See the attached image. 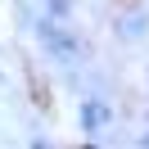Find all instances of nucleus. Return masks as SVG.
<instances>
[{
	"label": "nucleus",
	"instance_id": "f257e3e1",
	"mask_svg": "<svg viewBox=\"0 0 149 149\" xmlns=\"http://www.w3.org/2000/svg\"><path fill=\"white\" fill-rule=\"evenodd\" d=\"M36 41L45 45V54L54 59V63H63V68H72L77 59H81V41H77L72 27L59 23V18H41L36 23Z\"/></svg>",
	"mask_w": 149,
	"mask_h": 149
},
{
	"label": "nucleus",
	"instance_id": "f03ea898",
	"mask_svg": "<svg viewBox=\"0 0 149 149\" xmlns=\"http://www.w3.org/2000/svg\"><path fill=\"white\" fill-rule=\"evenodd\" d=\"M77 122H81V131H86V136H100V131L113 122V109H109L104 100H81V109H77Z\"/></svg>",
	"mask_w": 149,
	"mask_h": 149
},
{
	"label": "nucleus",
	"instance_id": "7ed1b4c3",
	"mask_svg": "<svg viewBox=\"0 0 149 149\" xmlns=\"http://www.w3.org/2000/svg\"><path fill=\"white\" fill-rule=\"evenodd\" d=\"M113 32H118V41H145V36H149V14H145V9L118 14V23H113Z\"/></svg>",
	"mask_w": 149,
	"mask_h": 149
},
{
	"label": "nucleus",
	"instance_id": "20e7f679",
	"mask_svg": "<svg viewBox=\"0 0 149 149\" xmlns=\"http://www.w3.org/2000/svg\"><path fill=\"white\" fill-rule=\"evenodd\" d=\"M41 9H45V18L68 23V18H72V0H41Z\"/></svg>",
	"mask_w": 149,
	"mask_h": 149
},
{
	"label": "nucleus",
	"instance_id": "39448f33",
	"mask_svg": "<svg viewBox=\"0 0 149 149\" xmlns=\"http://www.w3.org/2000/svg\"><path fill=\"white\" fill-rule=\"evenodd\" d=\"M32 149H54V145H50L45 136H36V140H32Z\"/></svg>",
	"mask_w": 149,
	"mask_h": 149
},
{
	"label": "nucleus",
	"instance_id": "423d86ee",
	"mask_svg": "<svg viewBox=\"0 0 149 149\" xmlns=\"http://www.w3.org/2000/svg\"><path fill=\"white\" fill-rule=\"evenodd\" d=\"M136 149H149V131H140V136H136Z\"/></svg>",
	"mask_w": 149,
	"mask_h": 149
},
{
	"label": "nucleus",
	"instance_id": "0eeeda50",
	"mask_svg": "<svg viewBox=\"0 0 149 149\" xmlns=\"http://www.w3.org/2000/svg\"><path fill=\"white\" fill-rule=\"evenodd\" d=\"M81 149H100V145H91V140H86V145H81Z\"/></svg>",
	"mask_w": 149,
	"mask_h": 149
}]
</instances>
